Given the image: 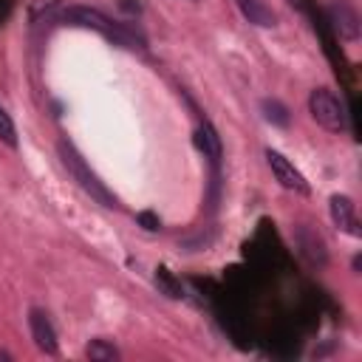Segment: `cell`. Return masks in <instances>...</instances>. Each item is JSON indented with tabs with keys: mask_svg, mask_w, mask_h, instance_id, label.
<instances>
[{
	"mask_svg": "<svg viewBox=\"0 0 362 362\" xmlns=\"http://www.w3.org/2000/svg\"><path fill=\"white\" fill-rule=\"evenodd\" d=\"M28 328H31V339L42 354H57V331L48 322V317L40 308L28 311Z\"/></svg>",
	"mask_w": 362,
	"mask_h": 362,
	"instance_id": "cell-5",
	"label": "cell"
},
{
	"mask_svg": "<svg viewBox=\"0 0 362 362\" xmlns=\"http://www.w3.org/2000/svg\"><path fill=\"white\" fill-rule=\"evenodd\" d=\"M59 11H62V3L59 0H31L28 20H31V25L51 23V20H59Z\"/></svg>",
	"mask_w": 362,
	"mask_h": 362,
	"instance_id": "cell-9",
	"label": "cell"
},
{
	"mask_svg": "<svg viewBox=\"0 0 362 362\" xmlns=\"http://www.w3.org/2000/svg\"><path fill=\"white\" fill-rule=\"evenodd\" d=\"M308 113L320 127H325L331 133L345 130V107L337 99V93L328 90V88H314L308 93Z\"/></svg>",
	"mask_w": 362,
	"mask_h": 362,
	"instance_id": "cell-2",
	"label": "cell"
},
{
	"mask_svg": "<svg viewBox=\"0 0 362 362\" xmlns=\"http://www.w3.org/2000/svg\"><path fill=\"white\" fill-rule=\"evenodd\" d=\"M136 221H139L144 229H150V232H156V229L161 226V223H158V218H156L153 212H139V215H136Z\"/></svg>",
	"mask_w": 362,
	"mask_h": 362,
	"instance_id": "cell-15",
	"label": "cell"
},
{
	"mask_svg": "<svg viewBox=\"0 0 362 362\" xmlns=\"http://www.w3.org/2000/svg\"><path fill=\"white\" fill-rule=\"evenodd\" d=\"M0 141H6L8 147H17V130H14V122L8 119V113L0 107Z\"/></svg>",
	"mask_w": 362,
	"mask_h": 362,
	"instance_id": "cell-14",
	"label": "cell"
},
{
	"mask_svg": "<svg viewBox=\"0 0 362 362\" xmlns=\"http://www.w3.org/2000/svg\"><path fill=\"white\" fill-rule=\"evenodd\" d=\"M297 246H300L303 257H305L311 266H320V269L325 266L328 255H325V243H322V238H320L317 232H311L308 226L297 229Z\"/></svg>",
	"mask_w": 362,
	"mask_h": 362,
	"instance_id": "cell-7",
	"label": "cell"
},
{
	"mask_svg": "<svg viewBox=\"0 0 362 362\" xmlns=\"http://www.w3.org/2000/svg\"><path fill=\"white\" fill-rule=\"evenodd\" d=\"M156 286L167 294V297H181L184 291H181V283L167 272V269H156Z\"/></svg>",
	"mask_w": 362,
	"mask_h": 362,
	"instance_id": "cell-13",
	"label": "cell"
},
{
	"mask_svg": "<svg viewBox=\"0 0 362 362\" xmlns=\"http://www.w3.org/2000/svg\"><path fill=\"white\" fill-rule=\"evenodd\" d=\"M288 3H291L294 8H303V0H288Z\"/></svg>",
	"mask_w": 362,
	"mask_h": 362,
	"instance_id": "cell-16",
	"label": "cell"
},
{
	"mask_svg": "<svg viewBox=\"0 0 362 362\" xmlns=\"http://www.w3.org/2000/svg\"><path fill=\"white\" fill-rule=\"evenodd\" d=\"M331 20H334V28L339 31L342 40H348V42L359 40V14L354 11L351 3H345V0L331 3Z\"/></svg>",
	"mask_w": 362,
	"mask_h": 362,
	"instance_id": "cell-6",
	"label": "cell"
},
{
	"mask_svg": "<svg viewBox=\"0 0 362 362\" xmlns=\"http://www.w3.org/2000/svg\"><path fill=\"white\" fill-rule=\"evenodd\" d=\"M240 14L252 23V25H260V28H272L277 25V14L272 11V6L266 0H235Z\"/></svg>",
	"mask_w": 362,
	"mask_h": 362,
	"instance_id": "cell-8",
	"label": "cell"
},
{
	"mask_svg": "<svg viewBox=\"0 0 362 362\" xmlns=\"http://www.w3.org/2000/svg\"><path fill=\"white\" fill-rule=\"evenodd\" d=\"M328 209H331V221H334V226H337L339 232L359 238V223H356L354 201H351L348 195H331V201H328Z\"/></svg>",
	"mask_w": 362,
	"mask_h": 362,
	"instance_id": "cell-4",
	"label": "cell"
},
{
	"mask_svg": "<svg viewBox=\"0 0 362 362\" xmlns=\"http://www.w3.org/2000/svg\"><path fill=\"white\" fill-rule=\"evenodd\" d=\"M195 144L204 150V156H209L212 161H218L221 158V139H218V133H215V127L212 124H201L198 130H195Z\"/></svg>",
	"mask_w": 362,
	"mask_h": 362,
	"instance_id": "cell-10",
	"label": "cell"
},
{
	"mask_svg": "<svg viewBox=\"0 0 362 362\" xmlns=\"http://www.w3.org/2000/svg\"><path fill=\"white\" fill-rule=\"evenodd\" d=\"M57 150H59V158H62L65 170L71 173V178H74V181H76V184H79V187H82L93 201H99L102 206L113 209V206H116V198H113V195L105 189V184H102V181L88 170V164L82 161V156L76 153V147H74L71 141H65V139H62V141L57 144Z\"/></svg>",
	"mask_w": 362,
	"mask_h": 362,
	"instance_id": "cell-1",
	"label": "cell"
},
{
	"mask_svg": "<svg viewBox=\"0 0 362 362\" xmlns=\"http://www.w3.org/2000/svg\"><path fill=\"white\" fill-rule=\"evenodd\" d=\"M85 356H88L90 362H113V359H119V351H116L107 339H93V342L85 348Z\"/></svg>",
	"mask_w": 362,
	"mask_h": 362,
	"instance_id": "cell-11",
	"label": "cell"
},
{
	"mask_svg": "<svg viewBox=\"0 0 362 362\" xmlns=\"http://www.w3.org/2000/svg\"><path fill=\"white\" fill-rule=\"evenodd\" d=\"M263 116H266L272 124H280V127L288 124V110H286V105L277 102V99H263Z\"/></svg>",
	"mask_w": 362,
	"mask_h": 362,
	"instance_id": "cell-12",
	"label": "cell"
},
{
	"mask_svg": "<svg viewBox=\"0 0 362 362\" xmlns=\"http://www.w3.org/2000/svg\"><path fill=\"white\" fill-rule=\"evenodd\" d=\"M266 161H269V170L274 173V178L280 181V187L283 189H291V192H300V195H305L308 192V181L303 178V173L283 156V153H277V150H266Z\"/></svg>",
	"mask_w": 362,
	"mask_h": 362,
	"instance_id": "cell-3",
	"label": "cell"
}]
</instances>
